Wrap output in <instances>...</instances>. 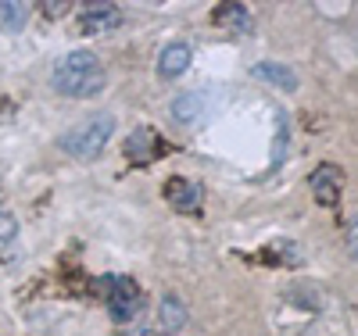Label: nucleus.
Returning <instances> with one entry per match:
<instances>
[{
  "label": "nucleus",
  "mask_w": 358,
  "mask_h": 336,
  "mask_svg": "<svg viewBox=\"0 0 358 336\" xmlns=\"http://www.w3.org/2000/svg\"><path fill=\"white\" fill-rule=\"evenodd\" d=\"M212 22L219 25V29H229V33H251V11L244 8V4H219L215 11H212Z\"/></svg>",
  "instance_id": "nucleus-10"
},
{
  "label": "nucleus",
  "mask_w": 358,
  "mask_h": 336,
  "mask_svg": "<svg viewBox=\"0 0 358 336\" xmlns=\"http://www.w3.org/2000/svg\"><path fill=\"white\" fill-rule=\"evenodd\" d=\"M165 200L179 211V215H190V211L201 207V182L183 179V175H172L165 182Z\"/></svg>",
  "instance_id": "nucleus-5"
},
{
  "label": "nucleus",
  "mask_w": 358,
  "mask_h": 336,
  "mask_svg": "<svg viewBox=\"0 0 358 336\" xmlns=\"http://www.w3.org/2000/svg\"><path fill=\"white\" fill-rule=\"evenodd\" d=\"M104 82H108V75H104L101 57L94 50H72L50 72V86L62 97H97L104 89Z\"/></svg>",
  "instance_id": "nucleus-1"
},
{
  "label": "nucleus",
  "mask_w": 358,
  "mask_h": 336,
  "mask_svg": "<svg viewBox=\"0 0 358 336\" xmlns=\"http://www.w3.org/2000/svg\"><path fill=\"white\" fill-rule=\"evenodd\" d=\"M308 187H312L315 204H322V207H337L341 190H344V175H341L337 165H319V168L312 172V179H308Z\"/></svg>",
  "instance_id": "nucleus-4"
},
{
  "label": "nucleus",
  "mask_w": 358,
  "mask_h": 336,
  "mask_svg": "<svg viewBox=\"0 0 358 336\" xmlns=\"http://www.w3.org/2000/svg\"><path fill=\"white\" fill-rule=\"evenodd\" d=\"M79 22H83L86 33H108V29L122 25V11H118L115 4H90L79 15Z\"/></svg>",
  "instance_id": "nucleus-7"
},
{
  "label": "nucleus",
  "mask_w": 358,
  "mask_h": 336,
  "mask_svg": "<svg viewBox=\"0 0 358 336\" xmlns=\"http://www.w3.org/2000/svg\"><path fill=\"white\" fill-rule=\"evenodd\" d=\"M104 286H108V297H104V304H108V312H111V319L115 322H129L136 312H140V290H136V283H129V279H122V276H108L104 279Z\"/></svg>",
  "instance_id": "nucleus-3"
},
{
  "label": "nucleus",
  "mask_w": 358,
  "mask_h": 336,
  "mask_svg": "<svg viewBox=\"0 0 358 336\" xmlns=\"http://www.w3.org/2000/svg\"><path fill=\"white\" fill-rule=\"evenodd\" d=\"M190 61H194L190 43L172 40V43H165V50L158 54V75H162V79H179V75L190 68Z\"/></svg>",
  "instance_id": "nucleus-6"
},
{
  "label": "nucleus",
  "mask_w": 358,
  "mask_h": 336,
  "mask_svg": "<svg viewBox=\"0 0 358 336\" xmlns=\"http://www.w3.org/2000/svg\"><path fill=\"white\" fill-rule=\"evenodd\" d=\"M158 147H162L158 133H155V129H147V126H140V129L129 133V140H126V158L143 165V161H151V158L158 154Z\"/></svg>",
  "instance_id": "nucleus-9"
},
{
  "label": "nucleus",
  "mask_w": 358,
  "mask_h": 336,
  "mask_svg": "<svg viewBox=\"0 0 358 336\" xmlns=\"http://www.w3.org/2000/svg\"><path fill=\"white\" fill-rule=\"evenodd\" d=\"M348 254H351V258L358 261V219H355V222L348 226Z\"/></svg>",
  "instance_id": "nucleus-15"
},
{
  "label": "nucleus",
  "mask_w": 358,
  "mask_h": 336,
  "mask_svg": "<svg viewBox=\"0 0 358 336\" xmlns=\"http://www.w3.org/2000/svg\"><path fill=\"white\" fill-rule=\"evenodd\" d=\"M158 319H162V326H165V329H183L190 315H187V304L179 300L176 293H165V297H162V304H158Z\"/></svg>",
  "instance_id": "nucleus-11"
},
{
  "label": "nucleus",
  "mask_w": 358,
  "mask_h": 336,
  "mask_svg": "<svg viewBox=\"0 0 358 336\" xmlns=\"http://www.w3.org/2000/svg\"><path fill=\"white\" fill-rule=\"evenodd\" d=\"M29 22V4L22 0H0V29L4 33H22Z\"/></svg>",
  "instance_id": "nucleus-12"
},
{
  "label": "nucleus",
  "mask_w": 358,
  "mask_h": 336,
  "mask_svg": "<svg viewBox=\"0 0 358 336\" xmlns=\"http://www.w3.org/2000/svg\"><path fill=\"white\" fill-rule=\"evenodd\" d=\"M204 97L201 94H183V97H176L172 101V118L176 122H197L201 115H204Z\"/></svg>",
  "instance_id": "nucleus-13"
},
{
  "label": "nucleus",
  "mask_w": 358,
  "mask_h": 336,
  "mask_svg": "<svg viewBox=\"0 0 358 336\" xmlns=\"http://www.w3.org/2000/svg\"><path fill=\"white\" fill-rule=\"evenodd\" d=\"M251 75L255 79H262V82H268V86H276V89H297V75H294V68L290 65H280V61H258V65L251 68Z\"/></svg>",
  "instance_id": "nucleus-8"
},
{
  "label": "nucleus",
  "mask_w": 358,
  "mask_h": 336,
  "mask_svg": "<svg viewBox=\"0 0 358 336\" xmlns=\"http://www.w3.org/2000/svg\"><path fill=\"white\" fill-rule=\"evenodd\" d=\"M111 133H115V118L108 111H97V115L83 118L79 126H72L62 140H57V147H62L69 158L94 161V158H101V150L108 147Z\"/></svg>",
  "instance_id": "nucleus-2"
},
{
  "label": "nucleus",
  "mask_w": 358,
  "mask_h": 336,
  "mask_svg": "<svg viewBox=\"0 0 358 336\" xmlns=\"http://www.w3.org/2000/svg\"><path fill=\"white\" fill-rule=\"evenodd\" d=\"M15 240H18V219L11 215L8 207H0V254L11 251Z\"/></svg>",
  "instance_id": "nucleus-14"
}]
</instances>
